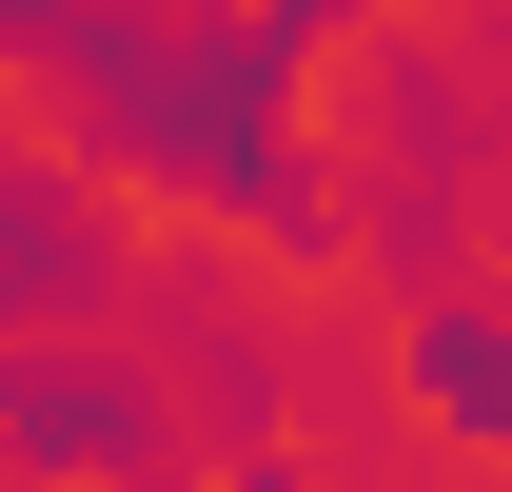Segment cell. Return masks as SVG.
<instances>
[{"label": "cell", "mask_w": 512, "mask_h": 492, "mask_svg": "<svg viewBox=\"0 0 512 492\" xmlns=\"http://www.w3.org/2000/svg\"><path fill=\"white\" fill-rule=\"evenodd\" d=\"M0 453L20 473H158V394L99 355H20L0 374Z\"/></svg>", "instance_id": "6da1fadb"}, {"label": "cell", "mask_w": 512, "mask_h": 492, "mask_svg": "<svg viewBox=\"0 0 512 492\" xmlns=\"http://www.w3.org/2000/svg\"><path fill=\"white\" fill-rule=\"evenodd\" d=\"M414 374L453 433H512V315H414Z\"/></svg>", "instance_id": "7a4b0ae2"}, {"label": "cell", "mask_w": 512, "mask_h": 492, "mask_svg": "<svg viewBox=\"0 0 512 492\" xmlns=\"http://www.w3.org/2000/svg\"><path fill=\"white\" fill-rule=\"evenodd\" d=\"M237 492H296V473H276V453H237Z\"/></svg>", "instance_id": "3957f363"}]
</instances>
